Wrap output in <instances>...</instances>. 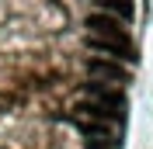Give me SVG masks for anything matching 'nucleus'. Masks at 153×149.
I'll use <instances>...</instances> for the list:
<instances>
[{"label":"nucleus","mask_w":153,"mask_h":149,"mask_svg":"<svg viewBox=\"0 0 153 149\" xmlns=\"http://www.w3.org/2000/svg\"><path fill=\"white\" fill-rule=\"evenodd\" d=\"M87 31L97 35V38H111V42H129V35H125V28L118 24V18L108 14V10H94V14H87Z\"/></svg>","instance_id":"obj_1"},{"label":"nucleus","mask_w":153,"mask_h":149,"mask_svg":"<svg viewBox=\"0 0 153 149\" xmlns=\"http://www.w3.org/2000/svg\"><path fill=\"white\" fill-rule=\"evenodd\" d=\"M87 73H91V80H115V83H125L129 80V73L118 63H111V59H91L87 63Z\"/></svg>","instance_id":"obj_2"},{"label":"nucleus","mask_w":153,"mask_h":149,"mask_svg":"<svg viewBox=\"0 0 153 149\" xmlns=\"http://www.w3.org/2000/svg\"><path fill=\"white\" fill-rule=\"evenodd\" d=\"M84 90H87V97H91V101L105 104V108H111V111H122V108H125V97H122V94L111 90V87H105V83H97V80H91Z\"/></svg>","instance_id":"obj_3"},{"label":"nucleus","mask_w":153,"mask_h":149,"mask_svg":"<svg viewBox=\"0 0 153 149\" xmlns=\"http://www.w3.org/2000/svg\"><path fill=\"white\" fill-rule=\"evenodd\" d=\"M87 45L97 49V52H108V56H125V59H136L132 56V42H111V38H97V35H87Z\"/></svg>","instance_id":"obj_4"},{"label":"nucleus","mask_w":153,"mask_h":149,"mask_svg":"<svg viewBox=\"0 0 153 149\" xmlns=\"http://www.w3.org/2000/svg\"><path fill=\"white\" fill-rule=\"evenodd\" d=\"M76 111L87 114V118H97V121H115L118 114H122V111H111V108H105V104H97V101H84Z\"/></svg>","instance_id":"obj_5"},{"label":"nucleus","mask_w":153,"mask_h":149,"mask_svg":"<svg viewBox=\"0 0 153 149\" xmlns=\"http://www.w3.org/2000/svg\"><path fill=\"white\" fill-rule=\"evenodd\" d=\"M101 7H105L108 14H118L122 21L132 18V0H101Z\"/></svg>","instance_id":"obj_6"},{"label":"nucleus","mask_w":153,"mask_h":149,"mask_svg":"<svg viewBox=\"0 0 153 149\" xmlns=\"http://www.w3.org/2000/svg\"><path fill=\"white\" fill-rule=\"evenodd\" d=\"M80 132H84V139H105L108 135V121H97V118L80 121Z\"/></svg>","instance_id":"obj_7"},{"label":"nucleus","mask_w":153,"mask_h":149,"mask_svg":"<svg viewBox=\"0 0 153 149\" xmlns=\"http://www.w3.org/2000/svg\"><path fill=\"white\" fill-rule=\"evenodd\" d=\"M108 146H111L108 135H105V139H87V149H108Z\"/></svg>","instance_id":"obj_8"}]
</instances>
